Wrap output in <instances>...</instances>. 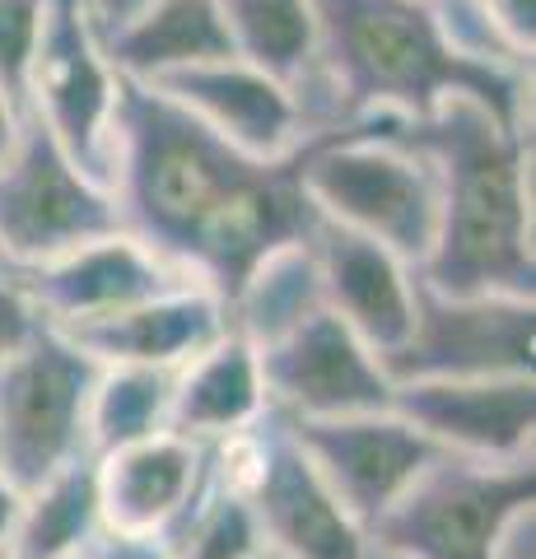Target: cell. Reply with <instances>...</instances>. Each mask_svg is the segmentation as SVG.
<instances>
[{
    "mask_svg": "<svg viewBox=\"0 0 536 559\" xmlns=\"http://www.w3.org/2000/svg\"><path fill=\"white\" fill-rule=\"evenodd\" d=\"M299 154L257 164L178 103L122 80L112 154L122 229L182 280L229 299L262 257L313 234L318 215L299 187Z\"/></svg>",
    "mask_w": 536,
    "mask_h": 559,
    "instance_id": "obj_1",
    "label": "cell"
},
{
    "mask_svg": "<svg viewBox=\"0 0 536 559\" xmlns=\"http://www.w3.org/2000/svg\"><path fill=\"white\" fill-rule=\"evenodd\" d=\"M439 182V229L420 266L434 294L536 299L532 252V127L472 94H448L402 131Z\"/></svg>",
    "mask_w": 536,
    "mask_h": 559,
    "instance_id": "obj_2",
    "label": "cell"
},
{
    "mask_svg": "<svg viewBox=\"0 0 536 559\" xmlns=\"http://www.w3.org/2000/svg\"><path fill=\"white\" fill-rule=\"evenodd\" d=\"M313 14L326 131L355 121L415 127L448 94H472L532 127V80L457 61L425 0H313Z\"/></svg>",
    "mask_w": 536,
    "mask_h": 559,
    "instance_id": "obj_3",
    "label": "cell"
},
{
    "mask_svg": "<svg viewBox=\"0 0 536 559\" xmlns=\"http://www.w3.org/2000/svg\"><path fill=\"white\" fill-rule=\"evenodd\" d=\"M396 121H355L299 154V187L322 224L373 238L425 266L439 229V182Z\"/></svg>",
    "mask_w": 536,
    "mask_h": 559,
    "instance_id": "obj_4",
    "label": "cell"
},
{
    "mask_svg": "<svg viewBox=\"0 0 536 559\" xmlns=\"http://www.w3.org/2000/svg\"><path fill=\"white\" fill-rule=\"evenodd\" d=\"M211 471L248 495L266 550L281 559H369V532L322 485L285 415L271 411L248 433L215 443Z\"/></svg>",
    "mask_w": 536,
    "mask_h": 559,
    "instance_id": "obj_5",
    "label": "cell"
},
{
    "mask_svg": "<svg viewBox=\"0 0 536 559\" xmlns=\"http://www.w3.org/2000/svg\"><path fill=\"white\" fill-rule=\"evenodd\" d=\"M536 509V462L434 457L392 509L369 546L402 559H495L504 527Z\"/></svg>",
    "mask_w": 536,
    "mask_h": 559,
    "instance_id": "obj_6",
    "label": "cell"
},
{
    "mask_svg": "<svg viewBox=\"0 0 536 559\" xmlns=\"http://www.w3.org/2000/svg\"><path fill=\"white\" fill-rule=\"evenodd\" d=\"M108 234H122L112 187L80 173L43 121L24 117L0 164V266L33 271Z\"/></svg>",
    "mask_w": 536,
    "mask_h": 559,
    "instance_id": "obj_7",
    "label": "cell"
},
{
    "mask_svg": "<svg viewBox=\"0 0 536 559\" xmlns=\"http://www.w3.org/2000/svg\"><path fill=\"white\" fill-rule=\"evenodd\" d=\"M122 75L108 61L90 0H43V33L28 66L24 112L38 117L80 173L112 187Z\"/></svg>",
    "mask_w": 536,
    "mask_h": 559,
    "instance_id": "obj_8",
    "label": "cell"
},
{
    "mask_svg": "<svg viewBox=\"0 0 536 559\" xmlns=\"http://www.w3.org/2000/svg\"><path fill=\"white\" fill-rule=\"evenodd\" d=\"M98 364L57 326L0 359V476L33 489L51 471L90 457V392Z\"/></svg>",
    "mask_w": 536,
    "mask_h": 559,
    "instance_id": "obj_9",
    "label": "cell"
},
{
    "mask_svg": "<svg viewBox=\"0 0 536 559\" xmlns=\"http://www.w3.org/2000/svg\"><path fill=\"white\" fill-rule=\"evenodd\" d=\"M536 364V299L434 294L420 285L415 326L388 359L392 382L410 378H504Z\"/></svg>",
    "mask_w": 536,
    "mask_h": 559,
    "instance_id": "obj_10",
    "label": "cell"
},
{
    "mask_svg": "<svg viewBox=\"0 0 536 559\" xmlns=\"http://www.w3.org/2000/svg\"><path fill=\"white\" fill-rule=\"evenodd\" d=\"M392 411L439 452L462 462H532L536 378H410L392 382Z\"/></svg>",
    "mask_w": 536,
    "mask_h": 559,
    "instance_id": "obj_11",
    "label": "cell"
},
{
    "mask_svg": "<svg viewBox=\"0 0 536 559\" xmlns=\"http://www.w3.org/2000/svg\"><path fill=\"white\" fill-rule=\"evenodd\" d=\"M266 401L275 415L294 419H345L392 406V373L373 349L332 312H313L281 341L257 349Z\"/></svg>",
    "mask_w": 536,
    "mask_h": 559,
    "instance_id": "obj_12",
    "label": "cell"
},
{
    "mask_svg": "<svg viewBox=\"0 0 536 559\" xmlns=\"http://www.w3.org/2000/svg\"><path fill=\"white\" fill-rule=\"evenodd\" d=\"M145 90L178 103L187 117H196L205 131H215L229 150L248 154L257 164H285L318 140L303 98L238 57L178 70V75H164Z\"/></svg>",
    "mask_w": 536,
    "mask_h": 559,
    "instance_id": "obj_13",
    "label": "cell"
},
{
    "mask_svg": "<svg viewBox=\"0 0 536 559\" xmlns=\"http://www.w3.org/2000/svg\"><path fill=\"white\" fill-rule=\"evenodd\" d=\"M289 429L322 485L365 532H373L378 518L439 457L392 406L345 419H303V425L289 419Z\"/></svg>",
    "mask_w": 536,
    "mask_h": 559,
    "instance_id": "obj_14",
    "label": "cell"
},
{
    "mask_svg": "<svg viewBox=\"0 0 536 559\" xmlns=\"http://www.w3.org/2000/svg\"><path fill=\"white\" fill-rule=\"evenodd\" d=\"M322 285V308L341 318L378 359H392L415 326V299H420V271L388 252L383 242L345 234L336 224H313L308 234Z\"/></svg>",
    "mask_w": 536,
    "mask_h": 559,
    "instance_id": "obj_15",
    "label": "cell"
},
{
    "mask_svg": "<svg viewBox=\"0 0 536 559\" xmlns=\"http://www.w3.org/2000/svg\"><path fill=\"white\" fill-rule=\"evenodd\" d=\"M14 275L24 280L28 299L38 304L47 326L103 322L112 312H127L172 285H192V280H182L172 266H164L145 242H135L127 229L98 238V242H84V248L47 261V266L14 271Z\"/></svg>",
    "mask_w": 536,
    "mask_h": 559,
    "instance_id": "obj_16",
    "label": "cell"
},
{
    "mask_svg": "<svg viewBox=\"0 0 536 559\" xmlns=\"http://www.w3.org/2000/svg\"><path fill=\"white\" fill-rule=\"evenodd\" d=\"M57 331L75 349H84L98 369L178 373L187 359H196L205 345H215L229 331V312H224L219 294H211L205 285H172L103 322L57 326Z\"/></svg>",
    "mask_w": 536,
    "mask_h": 559,
    "instance_id": "obj_17",
    "label": "cell"
},
{
    "mask_svg": "<svg viewBox=\"0 0 536 559\" xmlns=\"http://www.w3.org/2000/svg\"><path fill=\"white\" fill-rule=\"evenodd\" d=\"M205 462H211V448L182 439L172 429L94 457L103 527L117 536L164 540V532L182 518V509L201 489Z\"/></svg>",
    "mask_w": 536,
    "mask_h": 559,
    "instance_id": "obj_18",
    "label": "cell"
},
{
    "mask_svg": "<svg viewBox=\"0 0 536 559\" xmlns=\"http://www.w3.org/2000/svg\"><path fill=\"white\" fill-rule=\"evenodd\" d=\"M266 415H271V401L262 382V359L234 331H224L215 345H205L196 359H187L172 373L168 429L201 448L238 439L252 425H262Z\"/></svg>",
    "mask_w": 536,
    "mask_h": 559,
    "instance_id": "obj_19",
    "label": "cell"
},
{
    "mask_svg": "<svg viewBox=\"0 0 536 559\" xmlns=\"http://www.w3.org/2000/svg\"><path fill=\"white\" fill-rule=\"evenodd\" d=\"M108 61L127 84H154L192 66L234 57L224 0H150L108 38Z\"/></svg>",
    "mask_w": 536,
    "mask_h": 559,
    "instance_id": "obj_20",
    "label": "cell"
},
{
    "mask_svg": "<svg viewBox=\"0 0 536 559\" xmlns=\"http://www.w3.org/2000/svg\"><path fill=\"white\" fill-rule=\"evenodd\" d=\"M224 24L234 38V57L299 94L318 135H326L313 0H224Z\"/></svg>",
    "mask_w": 536,
    "mask_h": 559,
    "instance_id": "obj_21",
    "label": "cell"
},
{
    "mask_svg": "<svg viewBox=\"0 0 536 559\" xmlns=\"http://www.w3.org/2000/svg\"><path fill=\"white\" fill-rule=\"evenodd\" d=\"M108 532L98 503V471L94 457L51 471L47 480L24 489L20 522L10 536V559H75L84 546Z\"/></svg>",
    "mask_w": 536,
    "mask_h": 559,
    "instance_id": "obj_22",
    "label": "cell"
},
{
    "mask_svg": "<svg viewBox=\"0 0 536 559\" xmlns=\"http://www.w3.org/2000/svg\"><path fill=\"white\" fill-rule=\"evenodd\" d=\"M224 312H229V331L243 336L252 349L281 341L285 331L322 312V285H318L308 238L289 242V248H275L271 257L257 261L238 280V289L224 299Z\"/></svg>",
    "mask_w": 536,
    "mask_h": 559,
    "instance_id": "obj_23",
    "label": "cell"
},
{
    "mask_svg": "<svg viewBox=\"0 0 536 559\" xmlns=\"http://www.w3.org/2000/svg\"><path fill=\"white\" fill-rule=\"evenodd\" d=\"M164 550L172 559H257L266 550V540L248 495L229 489L205 462V480L182 509V518L164 532Z\"/></svg>",
    "mask_w": 536,
    "mask_h": 559,
    "instance_id": "obj_24",
    "label": "cell"
},
{
    "mask_svg": "<svg viewBox=\"0 0 536 559\" xmlns=\"http://www.w3.org/2000/svg\"><path fill=\"white\" fill-rule=\"evenodd\" d=\"M172 373L159 369H98L90 392V457L117 452L127 443L154 439L168 429Z\"/></svg>",
    "mask_w": 536,
    "mask_h": 559,
    "instance_id": "obj_25",
    "label": "cell"
},
{
    "mask_svg": "<svg viewBox=\"0 0 536 559\" xmlns=\"http://www.w3.org/2000/svg\"><path fill=\"white\" fill-rule=\"evenodd\" d=\"M43 33V0H0V90L24 108L28 66Z\"/></svg>",
    "mask_w": 536,
    "mask_h": 559,
    "instance_id": "obj_26",
    "label": "cell"
},
{
    "mask_svg": "<svg viewBox=\"0 0 536 559\" xmlns=\"http://www.w3.org/2000/svg\"><path fill=\"white\" fill-rule=\"evenodd\" d=\"M38 331H47V322H43L38 304L28 299L24 280L10 266H0V359L14 355V349H24Z\"/></svg>",
    "mask_w": 536,
    "mask_h": 559,
    "instance_id": "obj_27",
    "label": "cell"
},
{
    "mask_svg": "<svg viewBox=\"0 0 536 559\" xmlns=\"http://www.w3.org/2000/svg\"><path fill=\"white\" fill-rule=\"evenodd\" d=\"M75 559H172L164 550V540L154 536H117V532H103L94 546H84Z\"/></svg>",
    "mask_w": 536,
    "mask_h": 559,
    "instance_id": "obj_28",
    "label": "cell"
},
{
    "mask_svg": "<svg viewBox=\"0 0 536 559\" xmlns=\"http://www.w3.org/2000/svg\"><path fill=\"white\" fill-rule=\"evenodd\" d=\"M490 10V20L509 33L517 47L536 51V0H480Z\"/></svg>",
    "mask_w": 536,
    "mask_h": 559,
    "instance_id": "obj_29",
    "label": "cell"
},
{
    "mask_svg": "<svg viewBox=\"0 0 536 559\" xmlns=\"http://www.w3.org/2000/svg\"><path fill=\"white\" fill-rule=\"evenodd\" d=\"M150 0H90V20L98 28V38H108L112 28H122L135 10H145Z\"/></svg>",
    "mask_w": 536,
    "mask_h": 559,
    "instance_id": "obj_30",
    "label": "cell"
},
{
    "mask_svg": "<svg viewBox=\"0 0 536 559\" xmlns=\"http://www.w3.org/2000/svg\"><path fill=\"white\" fill-rule=\"evenodd\" d=\"M20 503H24V489L10 476H0V550H10L14 522H20Z\"/></svg>",
    "mask_w": 536,
    "mask_h": 559,
    "instance_id": "obj_31",
    "label": "cell"
},
{
    "mask_svg": "<svg viewBox=\"0 0 536 559\" xmlns=\"http://www.w3.org/2000/svg\"><path fill=\"white\" fill-rule=\"evenodd\" d=\"M24 117H28V112H24L5 90H0V164H5V154L14 150V140H20Z\"/></svg>",
    "mask_w": 536,
    "mask_h": 559,
    "instance_id": "obj_32",
    "label": "cell"
},
{
    "mask_svg": "<svg viewBox=\"0 0 536 559\" xmlns=\"http://www.w3.org/2000/svg\"><path fill=\"white\" fill-rule=\"evenodd\" d=\"M257 559H281V555H275V550H262V555H257Z\"/></svg>",
    "mask_w": 536,
    "mask_h": 559,
    "instance_id": "obj_33",
    "label": "cell"
},
{
    "mask_svg": "<svg viewBox=\"0 0 536 559\" xmlns=\"http://www.w3.org/2000/svg\"><path fill=\"white\" fill-rule=\"evenodd\" d=\"M0 559H10V555H5V550H0Z\"/></svg>",
    "mask_w": 536,
    "mask_h": 559,
    "instance_id": "obj_34",
    "label": "cell"
}]
</instances>
